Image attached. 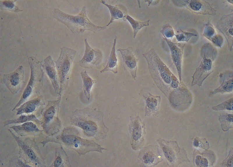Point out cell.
Masks as SVG:
<instances>
[{
    "instance_id": "cell-21",
    "label": "cell",
    "mask_w": 233,
    "mask_h": 167,
    "mask_svg": "<svg viewBox=\"0 0 233 167\" xmlns=\"http://www.w3.org/2000/svg\"><path fill=\"white\" fill-rule=\"evenodd\" d=\"M125 18L129 22L132 27L133 30V37L134 39L138 32L142 27L149 25L150 21V19L145 21H137L128 15H126Z\"/></svg>"
},
{
    "instance_id": "cell-25",
    "label": "cell",
    "mask_w": 233,
    "mask_h": 167,
    "mask_svg": "<svg viewBox=\"0 0 233 167\" xmlns=\"http://www.w3.org/2000/svg\"><path fill=\"white\" fill-rule=\"evenodd\" d=\"M190 2H187L188 6L193 11L199 12L204 8L203 4L199 1H190Z\"/></svg>"
},
{
    "instance_id": "cell-4",
    "label": "cell",
    "mask_w": 233,
    "mask_h": 167,
    "mask_svg": "<svg viewBox=\"0 0 233 167\" xmlns=\"http://www.w3.org/2000/svg\"><path fill=\"white\" fill-rule=\"evenodd\" d=\"M76 51L67 47L61 48L59 57L55 62L57 73L61 96L67 81L69 78Z\"/></svg>"
},
{
    "instance_id": "cell-17",
    "label": "cell",
    "mask_w": 233,
    "mask_h": 167,
    "mask_svg": "<svg viewBox=\"0 0 233 167\" xmlns=\"http://www.w3.org/2000/svg\"><path fill=\"white\" fill-rule=\"evenodd\" d=\"M11 128L21 135L34 134L40 131L37 126L30 121L20 125L12 126Z\"/></svg>"
},
{
    "instance_id": "cell-28",
    "label": "cell",
    "mask_w": 233,
    "mask_h": 167,
    "mask_svg": "<svg viewBox=\"0 0 233 167\" xmlns=\"http://www.w3.org/2000/svg\"><path fill=\"white\" fill-rule=\"evenodd\" d=\"M61 163V160L59 157H57L54 162V165L55 167H58L60 166Z\"/></svg>"
},
{
    "instance_id": "cell-10",
    "label": "cell",
    "mask_w": 233,
    "mask_h": 167,
    "mask_svg": "<svg viewBox=\"0 0 233 167\" xmlns=\"http://www.w3.org/2000/svg\"><path fill=\"white\" fill-rule=\"evenodd\" d=\"M43 67L55 93L59 95L60 87L57 73L55 63L50 56L45 60Z\"/></svg>"
},
{
    "instance_id": "cell-5",
    "label": "cell",
    "mask_w": 233,
    "mask_h": 167,
    "mask_svg": "<svg viewBox=\"0 0 233 167\" xmlns=\"http://www.w3.org/2000/svg\"><path fill=\"white\" fill-rule=\"evenodd\" d=\"M214 51L213 49L210 53H209V51H206L207 53L204 51V53H202L203 59L193 76L192 86H201L203 81L211 72L213 61L212 59H213L212 58L214 56Z\"/></svg>"
},
{
    "instance_id": "cell-20",
    "label": "cell",
    "mask_w": 233,
    "mask_h": 167,
    "mask_svg": "<svg viewBox=\"0 0 233 167\" xmlns=\"http://www.w3.org/2000/svg\"><path fill=\"white\" fill-rule=\"evenodd\" d=\"M142 95L146 101L148 109L151 112L156 110L160 101V96L153 95L149 92L143 93Z\"/></svg>"
},
{
    "instance_id": "cell-16",
    "label": "cell",
    "mask_w": 233,
    "mask_h": 167,
    "mask_svg": "<svg viewBox=\"0 0 233 167\" xmlns=\"http://www.w3.org/2000/svg\"><path fill=\"white\" fill-rule=\"evenodd\" d=\"M12 135L15 139L17 145L28 157L36 164L39 163V159L33 150L26 143L21 140L9 130Z\"/></svg>"
},
{
    "instance_id": "cell-11",
    "label": "cell",
    "mask_w": 233,
    "mask_h": 167,
    "mask_svg": "<svg viewBox=\"0 0 233 167\" xmlns=\"http://www.w3.org/2000/svg\"><path fill=\"white\" fill-rule=\"evenodd\" d=\"M164 39L169 47L172 61L177 72L180 82L181 83L182 50L178 44L166 38H164Z\"/></svg>"
},
{
    "instance_id": "cell-27",
    "label": "cell",
    "mask_w": 233,
    "mask_h": 167,
    "mask_svg": "<svg viewBox=\"0 0 233 167\" xmlns=\"http://www.w3.org/2000/svg\"><path fill=\"white\" fill-rule=\"evenodd\" d=\"M198 158L199 159H198L197 160H196V161L197 162H198V164H202V163L203 166H207V164L208 163L207 161L205 159L201 158V157Z\"/></svg>"
},
{
    "instance_id": "cell-9",
    "label": "cell",
    "mask_w": 233,
    "mask_h": 167,
    "mask_svg": "<svg viewBox=\"0 0 233 167\" xmlns=\"http://www.w3.org/2000/svg\"><path fill=\"white\" fill-rule=\"evenodd\" d=\"M61 96L56 100L48 102L43 114L44 128L46 132L51 134L52 126L54 120Z\"/></svg>"
},
{
    "instance_id": "cell-1",
    "label": "cell",
    "mask_w": 233,
    "mask_h": 167,
    "mask_svg": "<svg viewBox=\"0 0 233 167\" xmlns=\"http://www.w3.org/2000/svg\"><path fill=\"white\" fill-rule=\"evenodd\" d=\"M146 61L151 76L158 88L165 95L171 88H178L179 81L153 48L142 54Z\"/></svg>"
},
{
    "instance_id": "cell-8",
    "label": "cell",
    "mask_w": 233,
    "mask_h": 167,
    "mask_svg": "<svg viewBox=\"0 0 233 167\" xmlns=\"http://www.w3.org/2000/svg\"><path fill=\"white\" fill-rule=\"evenodd\" d=\"M121 54L125 67L134 80L137 77L138 60L131 47L117 50Z\"/></svg>"
},
{
    "instance_id": "cell-23",
    "label": "cell",
    "mask_w": 233,
    "mask_h": 167,
    "mask_svg": "<svg viewBox=\"0 0 233 167\" xmlns=\"http://www.w3.org/2000/svg\"><path fill=\"white\" fill-rule=\"evenodd\" d=\"M233 98H230L227 101L213 107V110L216 111L224 110H232L233 109Z\"/></svg>"
},
{
    "instance_id": "cell-15",
    "label": "cell",
    "mask_w": 233,
    "mask_h": 167,
    "mask_svg": "<svg viewBox=\"0 0 233 167\" xmlns=\"http://www.w3.org/2000/svg\"><path fill=\"white\" fill-rule=\"evenodd\" d=\"M41 97H38L24 102L16 109L17 115L28 114L34 112L40 105Z\"/></svg>"
},
{
    "instance_id": "cell-26",
    "label": "cell",
    "mask_w": 233,
    "mask_h": 167,
    "mask_svg": "<svg viewBox=\"0 0 233 167\" xmlns=\"http://www.w3.org/2000/svg\"><path fill=\"white\" fill-rule=\"evenodd\" d=\"M196 35L193 33L188 32H182L176 35L177 40L179 41H188L193 36Z\"/></svg>"
},
{
    "instance_id": "cell-13",
    "label": "cell",
    "mask_w": 233,
    "mask_h": 167,
    "mask_svg": "<svg viewBox=\"0 0 233 167\" xmlns=\"http://www.w3.org/2000/svg\"><path fill=\"white\" fill-rule=\"evenodd\" d=\"M100 3L107 8L110 12V19L106 25L107 27L116 20L125 18L126 15L127 10L125 6L119 4L113 6L107 3L105 1L101 0Z\"/></svg>"
},
{
    "instance_id": "cell-19",
    "label": "cell",
    "mask_w": 233,
    "mask_h": 167,
    "mask_svg": "<svg viewBox=\"0 0 233 167\" xmlns=\"http://www.w3.org/2000/svg\"><path fill=\"white\" fill-rule=\"evenodd\" d=\"M205 37L211 40L213 43L218 46L222 44L223 39L221 36L216 34L214 28L211 26L206 25L204 31Z\"/></svg>"
},
{
    "instance_id": "cell-12",
    "label": "cell",
    "mask_w": 233,
    "mask_h": 167,
    "mask_svg": "<svg viewBox=\"0 0 233 167\" xmlns=\"http://www.w3.org/2000/svg\"><path fill=\"white\" fill-rule=\"evenodd\" d=\"M220 86L210 93V95L217 93H226L233 91V73L232 72H224L220 75Z\"/></svg>"
},
{
    "instance_id": "cell-6",
    "label": "cell",
    "mask_w": 233,
    "mask_h": 167,
    "mask_svg": "<svg viewBox=\"0 0 233 167\" xmlns=\"http://www.w3.org/2000/svg\"><path fill=\"white\" fill-rule=\"evenodd\" d=\"M85 49L79 65L85 68H91L99 65L102 62L103 54L99 49L93 48L89 45L87 39H84Z\"/></svg>"
},
{
    "instance_id": "cell-24",
    "label": "cell",
    "mask_w": 233,
    "mask_h": 167,
    "mask_svg": "<svg viewBox=\"0 0 233 167\" xmlns=\"http://www.w3.org/2000/svg\"><path fill=\"white\" fill-rule=\"evenodd\" d=\"M160 32L167 39L172 38L174 35V30L172 26L169 24L164 25L160 31Z\"/></svg>"
},
{
    "instance_id": "cell-7",
    "label": "cell",
    "mask_w": 233,
    "mask_h": 167,
    "mask_svg": "<svg viewBox=\"0 0 233 167\" xmlns=\"http://www.w3.org/2000/svg\"><path fill=\"white\" fill-rule=\"evenodd\" d=\"M24 78L23 67L20 66L13 72L4 74L3 82L11 93L15 94L21 88Z\"/></svg>"
},
{
    "instance_id": "cell-2",
    "label": "cell",
    "mask_w": 233,
    "mask_h": 167,
    "mask_svg": "<svg viewBox=\"0 0 233 167\" xmlns=\"http://www.w3.org/2000/svg\"><path fill=\"white\" fill-rule=\"evenodd\" d=\"M55 13L56 18L73 34L82 33L87 30L96 33L107 27L106 25H98L92 22L87 15L85 6L75 15L66 13L58 9L55 10Z\"/></svg>"
},
{
    "instance_id": "cell-14",
    "label": "cell",
    "mask_w": 233,
    "mask_h": 167,
    "mask_svg": "<svg viewBox=\"0 0 233 167\" xmlns=\"http://www.w3.org/2000/svg\"><path fill=\"white\" fill-rule=\"evenodd\" d=\"M116 36L113 41L112 48L107 62L105 67L100 71V73L110 71L114 74L118 73V59L116 52Z\"/></svg>"
},
{
    "instance_id": "cell-22",
    "label": "cell",
    "mask_w": 233,
    "mask_h": 167,
    "mask_svg": "<svg viewBox=\"0 0 233 167\" xmlns=\"http://www.w3.org/2000/svg\"><path fill=\"white\" fill-rule=\"evenodd\" d=\"M37 119L36 116L33 114L22 115L14 119L6 121L4 122V125L5 126L11 124L23 123Z\"/></svg>"
},
{
    "instance_id": "cell-3",
    "label": "cell",
    "mask_w": 233,
    "mask_h": 167,
    "mask_svg": "<svg viewBox=\"0 0 233 167\" xmlns=\"http://www.w3.org/2000/svg\"><path fill=\"white\" fill-rule=\"evenodd\" d=\"M29 62L30 69L29 80L19 100L13 109L14 110L40 88L43 84V71L41 64L35 58L30 57Z\"/></svg>"
},
{
    "instance_id": "cell-18",
    "label": "cell",
    "mask_w": 233,
    "mask_h": 167,
    "mask_svg": "<svg viewBox=\"0 0 233 167\" xmlns=\"http://www.w3.org/2000/svg\"><path fill=\"white\" fill-rule=\"evenodd\" d=\"M80 74L82 81V88L84 94L88 100H89L95 81L88 74L86 70L81 72Z\"/></svg>"
}]
</instances>
